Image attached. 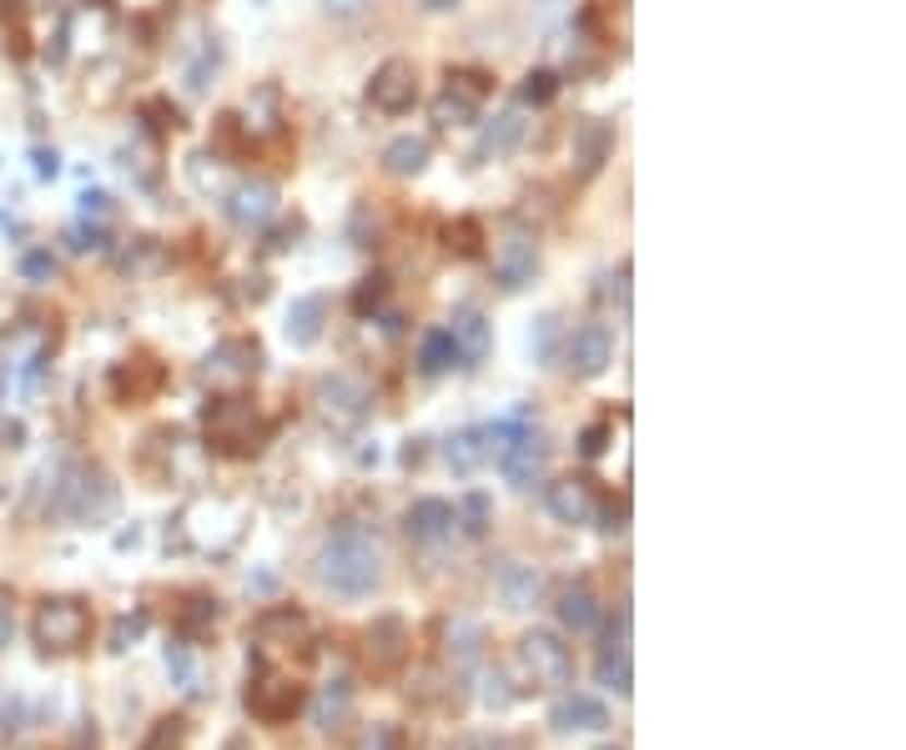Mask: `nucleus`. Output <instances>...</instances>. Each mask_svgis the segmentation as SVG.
I'll list each match as a JSON object with an SVG mask.
<instances>
[{
  "label": "nucleus",
  "mask_w": 906,
  "mask_h": 750,
  "mask_svg": "<svg viewBox=\"0 0 906 750\" xmlns=\"http://www.w3.org/2000/svg\"><path fill=\"white\" fill-rule=\"evenodd\" d=\"M167 670H171V680L186 685V690H192V680H197V675H192V655H186V645H167Z\"/></svg>",
  "instance_id": "obj_39"
},
{
  "label": "nucleus",
  "mask_w": 906,
  "mask_h": 750,
  "mask_svg": "<svg viewBox=\"0 0 906 750\" xmlns=\"http://www.w3.org/2000/svg\"><path fill=\"white\" fill-rule=\"evenodd\" d=\"M307 634V619L298 615V609H267L263 619H257V640L263 645H292V640H302Z\"/></svg>",
  "instance_id": "obj_27"
},
{
  "label": "nucleus",
  "mask_w": 906,
  "mask_h": 750,
  "mask_svg": "<svg viewBox=\"0 0 906 750\" xmlns=\"http://www.w3.org/2000/svg\"><path fill=\"white\" fill-rule=\"evenodd\" d=\"M403 529H408V540H413V544H438V540H448V534H454V504H448V499H419V504H408Z\"/></svg>",
  "instance_id": "obj_16"
},
{
  "label": "nucleus",
  "mask_w": 906,
  "mask_h": 750,
  "mask_svg": "<svg viewBox=\"0 0 906 750\" xmlns=\"http://www.w3.org/2000/svg\"><path fill=\"white\" fill-rule=\"evenodd\" d=\"M448 338H454V348H459V358L469 363V368H473V363H484L488 348H494V332H488L484 313H473V307H463V313L454 317Z\"/></svg>",
  "instance_id": "obj_23"
},
{
  "label": "nucleus",
  "mask_w": 906,
  "mask_h": 750,
  "mask_svg": "<svg viewBox=\"0 0 906 750\" xmlns=\"http://www.w3.org/2000/svg\"><path fill=\"white\" fill-rule=\"evenodd\" d=\"M5 645H11V609L0 605V650H5Z\"/></svg>",
  "instance_id": "obj_47"
},
{
  "label": "nucleus",
  "mask_w": 906,
  "mask_h": 750,
  "mask_svg": "<svg viewBox=\"0 0 906 750\" xmlns=\"http://www.w3.org/2000/svg\"><path fill=\"white\" fill-rule=\"evenodd\" d=\"M21 273H26V282H51V277H56V257H51V252H26V257H21Z\"/></svg>",
  "instance_id": "obj_38"
},
{
  "label": "nucleus",
  "mask_w": 906,
  "mask_h": 750,
  "mask_svg": "<svg viewBox=\"0 0 906 750\" xmlns=\"http://www.w3.org/2000/svg\"><path fill=\"white\" fill-rule=\"evenodd\" d=\"M463 750H499V740H494V736H484V740H469Z\"/></svg>",
  "instance_id": "obj_48"
},
{
  "label": "nucleus",
  "mask_w": 906,
  "mask_h": 750,
  "mask_svg": "<svg viewBox=\"0 0 906 750\" xmlns=\"http://www.w3.org/2000/svg\"><path fill=\"white\" fill-rule=\"evenodd\" d=\"M182 746H186V721L167 715V721H157V730H152V740L142 750H182Z\"/></svg>",
  "instance_id": "obj_34"
},
{
  "label": "nucleus",
  "mask_w": 906,
  "mask_h": 750,
  "mask_svg": "<svg viewBox=\"0 0 906 750\" xmlns=\"http://www.w3.org/2000/svg\"><path fill=\"white\" fill-rule=\"evenodd\" d=\"M207 434H212V444L232 448V453H247V448H257V444H252V438H257V419H252V403H242V398L212 403V409H207Z\"/></svg>",
  "instance_id": "obj_9"
},
{
  "label": "nucleus",
  "mask_w": 906,
  "mask_h": 750,
  "mask_svg": "<svg viewBox=\"0 0 906 750\" xmlns=\"http://www.w3.org/2000/svg\"><path fill=\"white\" fill-rule=\"evenodd\" d=\"M247 711L267 725H282L302 711V685L288 680V675H257L247 685Z\"/></svg>",
  "instance_id": "obj_8"
},
{
  "label": "nucleus",
  "mask_w": 906,
  "mask_h": 750,
  "mask_svg": "<svg viewBox=\"0 0 906 750\" xmlns=\"http://www.w3.org/2000/svg\"><path fill=\"white\" fill-rule=\"evenodd\" d=\"M519 660H524L534 685H569V675H575V655L554 630H529L519 640Z\"/></svg>",
  "instance_id": "obj_5"
},
{
  "label": "nucleus",
  "mask_w": 906,
  "mask_h": 750,
  "mask_svg": "<svg viewBox=\"0 0 906 750\" xmlns=\"http://www.w3.org/2000/svg\"><path fill=\"white\" fill-rule=\"evenodd\" d=\"M323 5H328V11H338V15H348V11H363L369 0H323Z\"/></svg>",
  "instance_id": "obj_45"
},
{
  "label": "nucleus",
  "mask_w": 906,
  "mask_h": 750,
  "mask_svg": "<svg viewBox=\"0 0 906 750\" xmlns=\"http://www.w3.org/2000/svg\"><path fill=\"white\" fill-rule=\"evenodd\" d=\"M142 634H146V615L121 619V625H117V634H111V650H126L132 640H142Z\"/></svg>",
  "instance_id": "obj_42"
},
{
  "label": "nucleus",
  "mask_w": 906,
  "mask_h": 750,
  "mask_svg": "<svg viewBox=\"0 0 906 750\" xmlns=\"http://www.w3.org/2000/svg\"><path fill=\"white\" fill-rule=\"evenodd\" d=\"M448 5H459V0H423V11H448Z\"/></svg>",
  "instance_id": "obj_49"
},
{
  "label": "nucleus",
  "mask_w": 906,
  "mask_h": 750,
  "mask_svg": "<svg viewBox=\"0 0 906 750\" xmlns=\"http://www.w3.org/2000/svg\"><path fill=\"white\" fill-rule=\"evenodd\" d=\"M369 403H373L369 383L348 378V373H333V378L317 383V409H323V419L338 423V428H353V423H363Z\"/></svg>",
  "instance_id": "obj_6"
},
{
  "label": "nucleus",
  "mask_w": 906,
  "mask_h": 750,
  "mask_svg": "<svg viewBox=\"0 0 906 750\" xmlns=\"http://www.w3.org/2000/svg\"><path fill=\"white\" fill-rule=\"evenodd\" d=\"M484 438H488V453L499 459L504 479H509L514 488H529L539 474H544V463H549V444H544V434H539L529 419L488 423Z\"/></svg>",
  "instance_id": "obj_2"
},
{
  "label": "nucleus",
  "mask_w": 906,
  "mask_h": 750,
  "mask_svg": "<svg viewBox=\"0 0 906 750\" xmlns=\"http://www.w3.org/2000/svg\"><path fill=\"white\" fill-rule=\"evenodd\" d=\"M600 298H604V303H619V307L630 303V267H619V273H615V277H604V288H600Z\"/></svg>",
  "instance_id": "obj_40"
},
{
  "label": "nucleus",
  "mask_w": 906,
  "mask_h": 750,
  "mask_svg": "<svg viewBox=\"0 0 906 750\" xmlns=\"http://www.w3.org/2000/svg\"><path fill=\"white\" fill-rule=\"evenodd\" d=\"M383 292H388V282H383V277H369V282L358 288L353 307H358V313H369V307H378V303H383Z\"/></svg>",
  "instance_id": "obj_43"
},
{
  "label": "nucleus",
  "mask_w": 906,
  "mask_h": 750,
  "mask_svg": "<svg viewBox=\"0 0 906 750\" xmlns=\"http://www.w3.org/2000/svg\"><path fill=\"white\" fill-rule=\"evenodd\" d=\"M92 634V615L81 600H46L36 615V645L40 650H56V655H71V650L86 645Z\"/></svg>",
  "instance_id": "obj_4"
},
{
  "label": "nucleus",
  "mask_w": 906,
  "mask_h": 750,
  "mask_svg": "<svg viewBox=\"0 0 906 750\" xmlns=\"http://www.w3.org/2000/svg\"><path fill=\"white\" fill-rule=\"evenodd\" d=\"M609 152H615V121H604V117L584 121L575 136V171L579 177H594L609 161Z\"/></svg>",
  "instance_id": "obj_19"
},
{
  "label": "nucleus",
  "mask_w": 906,
  "mask_h": 750,
  "mask_svg": "<svg viewBox=\"0 0 906 750\" xmlns=\"http://www.w3.org/2000/svg\"><path fill=\"white\" fill-rule=\"evenodd\" d=\"M484 76L479 71H454L444 86V96L434 101V121L438 126H463V121L479 117V101H484Z\"/></svg>",
  "instance_id": "obj_10"
},
{
  "label": "nucleus",
  "mask_w": 906,
  "mask_h": 750,
  "mask_svg": "<svg viewBox=\"0 0 906 750\" xmlns=\"http://www.w3.org/2000/svg\"><path fill=\"white\" fill-rule=\"evenodd\" d=\"M369 101L378 111H388V117H398V111H408V106L419 101V71H413V61H403V56L383 61L369 81Z\"/></svg>",
  "instance_id": "obj_7"
},
{
  "label": "nucleus",
  "mask_w": 906,
  "mask_h": 750,
  "mask_svg": "<svg viewBox=\"0 0 906 750\" xmlns=\"http://www.w3.org/2000/svg\"><path fill=\"white\" fill-rule=\"evenodd\" d=\"M313 574L323 590L342 594V600H363V594H373L383 584V554L363 534H338V540L317 549Z\"/></svg>",
  "instance_id": "obj_1"
},
{
  "label": "nucleus",
  "mask_w": 906,
  "mask_h": 750,
  "mask_svg": "<svg viewBox=\"0 0 906 750\" xmlns=\"http://www.w3.org/2000/svg\"><path fill=\"white\" fill-rule=\"evenodd\" d=\"M484 459H488L484 428H463V434L448 438V463H454V474H473V469H479Z\"/></svg>",
  "instance_id": "obj_29"
},
{
  "label": "nucleus",
  "mask_w": 906,
  "mask_h": 750,
  "mask_svg": "<svg viewBox=\"0 0 906 750\" xmlns=\"http://www.w3.org/2000/svg\"><path fill=\"white\" fill-rule=\"evenodd\" d=\"M554 332H559V317H539V328L529 332V353H534L539 363L554 353Z\"/></svg>",
  "instance_id": "obj_37"
},
{
  "label": "nucleus",
  "mask_w": 906,
  "mask_h": 750,
  "mask_svg": "<svg viewBox=\"0 0 906 750\" xmlns=\"http://www.w3.org/2000/svg\"><path fill=\"white\" fill-rule=\"evenodd\" d=\"M604 690H615L619 700L635 690V670H630V615L619 619V634H609V645L600 650V665H594Z\"/></svg>",
  "instance_id": "obj_14"
},
{
  "label": "nucleus",
  "mask_w": 906,
  "mask_h": 750,
  "mask_svg": "<svg viewBox=\"0 0 906 750\" xmlns=\"http://www.w3.org/2000/svg\"><path fill=\"white\" fill-rule=\"evenodd\" d=\"M92 247H106V238L96 232V227H92V232H86V227H76V252H92Z\"/></svg>",
  "instance_id": "obj_44"
},
{
  "label": "nucleus",
  "mask_w": 906,
  "mask_h": 750,
  "mask_svg": "<svg viewBox=\"0 0 906 750\" xmlns=\"http://www.w3.org/2000/svg\"><path fill=\"white\" fill-rule=\"evenodd\" d=\"M549 725L559 730V736H579V730H604V725H609V711H604V700H594V695H565L559 705H554Z\"/></svg>",
  "instance_id": "obj_20"
},
{
  "label": "nucleus",
  "mask_w": 906,
  "mask_h": 750,
  "mask_svg": "<svg viewBox=\"0 0 906 750\" xmlns=\"http://www.w3.org/2000/svg\"><path fill=\"white\" fill-rule=\"evenodd\" d=\"M514 700H519V690L509 685V675H504L499 665L479 675V705H484V711H509Z\"/></svg>",
  "instance_id": "obj_31"
},
{
  "label": "nucleus",
  "mask_w": 906,
  "mask_h": 750,
  "mask_svg": "<svg viewBox=\"0 0 906 750\" xmlns=\"http://www.w3.org/2000/svg\"><path fill=\"white\" fill-rule=\"evenodd\" d=\"M479 645H484V630H479L473 619H459V625L448 630V655H454V665H473V660H479Z\"/></svg>",
  "instance_id": "obj_33"
},
{
  "label": "nucleus",
  "mask_w": 906,
  "mask_h": 750,
  "mask_svg": "<svg viewBox=\"0 0 906 750\" xmlns=\"http://www.w3.org/2000/svg\"><path fill=\"white\" fill-rule=\"evenodd\" d=\"M539 594H544V574H539V569L509 565L499 574V600H504V609H534Z\"/></svg>",
  "instance_id": "obj_24"
},
{
  "label": "nucleus",
  "mask_w": 906,
  "mask_h": 750,
  "mask_svg": "<svg viewBox=\"0 0 906 750\" xmlns=\"http://www.w3.org/2000/svg\"><path fill=\"white\" fill-rule=\"evenodd\" d=\"M554 92H559V76H554V71H529L524 76V101L544 106V101H554Z\"/></svg>",
  "instance_id": "obj_36"
},
{
  "label": "nucleus",
  "mask_w": 906,
  "mask_h": 750,
  "mask_svg": "<svg viewBox=\"0 0 906 750\" xmlns=\"http://www.w3.org/2000/svg\"><path fill=\"white\" fill-rule=\"evenodd\" d=\"M524 111H499V117L484 126V136H479V146H473V161H504L514 157V146L524 142Z\"/></svg>",
  "instance_id": "obj_18"
},
{
  "label": "nucleus",
  "mask_w": 906,
  "mask_h": 750,
  "mask_svg": "<svg viewBox=\"0 0 906 750\" xmlns=\"http://www.w3.org/2000/svg\"><path fill=\"white\" fill-rule=\"evenodd\" d=\"M609 358H615V338H609L600 323H590V328H579L575 338H569L565 368L575 373V378H600V373L609 368Z\"/></svg>",
  "instance_id": "obj_11"
},
{
  "label": "nucleus",
  "mask_w": 906,
  "mask_h": 750,
  "mask_svg": "<svg viewBox=\"0 0 906 750\" xmlns=\"http://www.w3.org/2000/svg\"><path fill=\"white\" fill-rule=\"evenodd\" d=\"M383 167L394 171V177H419V171L428 167V142H423V136H398V142H388V152H383Z\"/></svg>",
  "instance_id": "obj_28"
},
{
  "label": "nucleus",
  "mask_w": 906,
  "mask_h": 750,
  "mask_svg": "<svg viewBox=\"0 0 906 750\" xmlns=\"http://www.w3.org/2000/svg\"><path fill=\"white\" fill-rule=\"evenodd\" d=\"M273 211H277L273 182H242L232 197H227V217H232L237 227H263Z\"/></svg>",
  "instance_id": "obj_21"
},
{
  "label": "nucleus",
  "mask_w": 906,
  "mask_h": 750,
  "mask_svg": "<svg viewBox=\"0 0 906 750\" xmlns=\"http://www.w3.org/2000/svg\"><path fill=\"white\" fill-rule=\"evenodd\" d=\"M323 313H328L323 298H298V303L288 307V338L298 342V348H313L317 332H323Z\"/></svg>",
  "instance_id": "obj_26"
},
{
  "label": "nucleus",
  "mask_w": 906,
  "mask_h": 750,
  "mask_svg": "<svg viewBox=\"0 0 906 750\" xmlns=\"http://www.w3.org/2000/svg\"><path fill=\"white\" fill-rule=\"evenodd\" d=\"M257 368H263V348L247 338H232V342H222V348H212L202 373H207V383H242Z\"/></svg>",
  "instance_id": "obj_13"
},
{
  "label": "nucleus",
  "mask_w": 906,
  "mask_h": 750,
  "mask_svg": "<svg viewBox=\"0 0 906 750\" xmlns=\"http://www.w3.org/2000/svg\"><path fill=\"white\" fill-rule=\"evenodd\" d=\"M403 655H408L403 619H394V615L373 619V630H369V665H373V670H378V675L398 670V665H403Z\"/></svg>",
  "instance_id": "obj_17"
},
{
  "label": "nucleus",
  "mask_w": 906,
  "mask_h": 750,
  "mask_svg": "<svg viewBox=\"0 0 906 750\" xmlns=\"http://www.w3.org/2000/svg\"><path fill=\"white\" fill-rule=\"evenodd\" d=\"M544 5H554V0H544Z\"/></svg>",
  "instance_id": "obj_51"
},
{
  "label": "nucleus",
  "mask_w": 906,
  "mask_h": 750,
  "mask_svg": "<svg viewBox=\"0 0 906 750\" xmlns=\"http://www.w3.org/2000/svg\"><path fill=\"white\" fill-rule=\"evenodd\" d=\"M600 750H625V746H600Z\"/></svg>",
  "instance_id": "obj_50"
},
{
  "label": "nucleus",
  "mask_w": 906,
  "mask_h": 750,
  "mask_svg": "<svg viewBox=\"0 0 906 750\" xmlns=\"http://www.w3.org/2000/svg\"><path fill=\"white\" fill-rule=\"evenodd\" d=\"M494 273H499L504 292L529 288V282H534V273H539L534 238H524V232H509V238L499 242V252H494Z\"/></svg>",
  "instance_id": "obj_12"
},
{
  "label": "nucleus",
  "mask_w": 906,
  "mask_h": 750,
  "mask_svg": "<svg viewBox=\"0 0 906 750\" xmlns=\"http://www.w3.org/2000/svg\"><path fill=\"white\" fill-rule=\"evenodd\" d=\"M56 513H67L76 524H101L117 513V484L101 469H71V484H61Z\"/></svg>",
  "instance_id": "obj_3"
},
{
  "label": "nucleus",
  "mask_w": 906,
  "mask_h": 750,
  "mask_svg": "<svg viewBox=\"0 0 906 750\" xmlns=\"http://www.w3.org/2000/svg\"><path fill=\"white\" fill-rule=\"evenodd\" d=\"M554 609H559V625H565L569 634H590L594 625H600V600H594V590H584V584H569Z\"/></svg>",
  "instance_id": "obj_25"
},
{
  "label": "nucleus",
  "mask_w": 906,
  "mask_h": 750,
  "mask_svg": "<svg viewBox=\"0 0 906 750\" xmlns=\"http://www.w3.org/2000/svg\"><path fill=\"white\" fill-rule=\"evenodd\" d=\"M454 524H463V534H473V540H484L488 524H494V504H488L484 494H469V499L454 509Z\"/></svg>",
  "instance_id": "obj_32"
},
{
  "label": "nucleus",
  "mask_w": 906,
  "mask_h": 750,
  "mask_svg": "<svg viewBox=\"0 0 906 750\" xmlns=\"http://www.w3.org/2000/svg\"><path fill=\"white\" fill-rule=\"evenodd\" d=\"M544 504H549V513L559 519V524H590L594 513H600V499H594V488L584 484V479H559V484H549V494H544Z\"/></svg>",
  "instance_id": "obj_15"
},
{
  "label": "nucleus",
  "mask_w": 906,
  "mask_h": 750,
  "mask_svg": "<svg viewBox=\"0 0 906 750\" xmlns=\"http://www.w3.org/2000/svg\"><path fill=\"white\" fill-rule=\"evenodd\" d=\"M353 750H398V730L388 721H373V725H363V730H358Z\"/></svg>",
  "instance_id": "obj_35"
},
{
  "label": "nucleus",
  "mask_w": 906,
  "mask_h": 750,
  "mask_svg": "<svg viewBox=\"0 0 906 750\" xmlns=\"http://www.w3.org/2000/svg\"><path fill=\"white\" fill-rule=\"evenodd\" d=\"M81 202H86V217H101V211H106V197H101V192H86Z\"/></svg>",
  "instance_id": "obj_46"
},
{
  "label": "nucleus",
  "mask_w": 906,
  "mask_h": 750,
  "mask_svg": "<svg viewBox=\"0 0 906 750\" xmlns=\"http://www.w3.org/2000/svg\"><path fill=\"white\" fill-rule=\"evenodd\" d=\"M604 444H609V423H594V428L579 434V453H584V459H600Z\"/></svg>",
  "instance_id": "obj_41"
},
{
  "label": "nucleus",
  "mask_w": 906,
  "mask_h": 750,
  "mask_svg": "<svg viewBox=\"0 0 906 750\" xmlns=\"http://www.w3.org/2000/svg\"><path fill=\"white\" fill-rule=\"evenodd\" d=\"M454 363H459V348H454L448 328H434L428 338H423V348H419V368L428 373V378H438V373H448Z\"/></svg>",
  "instance_id": "obj_30"
},
{
  "label": "nucleus",
  "mask_w": 906,
  "mask_h": 750,
  "mask_svg": "<svg viewBox=\"0 0 906 750\" xmlns=\"http://www.w3.org/2000/svg\"><path fill=\"white\" fill-rule=\"evenodd\" d=\"M353 700H358V690H353L348 675L328 680L323 690H317V700H313V725H317V730H338V725L353 715Z\"/></svg>",
  "instance_id": "obj_22"
}]
</instances>
